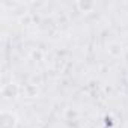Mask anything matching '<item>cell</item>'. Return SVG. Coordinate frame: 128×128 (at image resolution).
Listing matches in <instances>:
<instances>
[{"mask_svg":"<svg viewBox=\"0 0 128 128\" xmlns=\"http://www.w3.org/2000/svg\"><path fill=\"white\" fill-rule=\"evenodd\" d=\"M18 86L15 84V83H8V84H5L3 86V89H2V94H3V96H6V98H15L17 95H18Z\"/></svg>","mask_w":128,"mask_h":128,"instance_id":"cell-2","label":"cell"},{"mask_svg":"<svg viewBox=\"0 0 128 128\" xmlns=\"http://www.w3.org/2000/svg\"><path fill=\"white\" fill-rule=\"evenodd\" d=\"M17 125V116L11 112H2L0 113V128H15Z\"/></svg>","mask_w":128,"mask_h":128,"instance_id":"cell-1","label":"cell"}]
</instances>
